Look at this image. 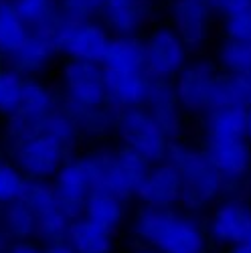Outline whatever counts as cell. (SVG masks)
<instances>
[{
	"label": "cell",
	"instance_id": "1",
	"mask_svg": "<svg viewBox=\"0 0 251 253\" xmlns=\"http://www.w3.org/2000/svg\"><path fill=\"white\" fill-rule=\"evenodd\" d=\"M134 231L158 253H203L207 245L201 225L170 209L146 207L136 219Z\"/></svg>",
	"mask_w": 251,
	"mask_h": 253
},
{
	"label": "cell",
	"instance_id": "2",
	"mask_svg": "<svg viewBox=\"0 0 251 253\" xmlns=\"http://www.w3.org/2000/svg\"><path fill=\"white\" fill-rule=\"evenodd\" d=\"M166 160H170L180 172V203L188 211H201L223 195L225 180L205 150L174 140L168 146Z\"/></svg>",
	"mask_w": 251,
	"mask_h": 253
},
{
	"label": "cell",
	"instance_id": "3",
	"mask_svg": "<svg viewBox=\"0 0 251 253\" xmlns=\"http://www.w3.org/2000/svg\"><path fill=\"white\" fill-rule=\"evenodd\" d=\"M116 132L126 148L134 150L150 164L166 158L170 140L144 105L120 110L116 118Z\"/></svg>",
	"mask_w": 251,
	"mask_h": 253
},
{
	"label": "cell",
	"instance_id": "4",
	"mask_svg": "<svg viewBox=\"0 0 251 253\" xmlns=\"http://www.w3.org/2000/svg\"><path fill=\"white\" fill-rule=\"evenodd\" d=\"M112 33L97 20H67L61 18L55 29V45L61 55L77 61L101 63L110 45Z\"/></svg>",
	"mask_w": 251,
	"mask_h": 253
},
{
	"label": "cell",
	"instance_id": "5",
	"mask_svg": "<svg viewBox=\"0 0 251 253\" xmlns=\"http://www.w3.org/2000/svg\"><path fill=\"white\" fill-rule=\"evenodd\" d=\"M205 152L225 180V188H239L251 174V144L241 134L205 136Z\"/></svg>",
	"mask_w": 251,
	"mask_h": 253
},
{
	"label": "cell",
	"instance_id": "6",
	"mask_svg": "<svg viewBox=\"0 0 251 253\" xmlns=\"http://www.w3.org/2000/svg\"><path fill=\"white\" fill-rule=\"evenodd\" d=\"M69 154L59 140L43 132L12 146L14 164L27 178H53Z\"/></svg>",
	"mask_w": 251,
	"mask_h": 253
},
{
	"label": "cell",
	"instance_id": "7",
	"mask_svg": "<svg viewBox=\"0 0 251 253\" xmlns=\"http://www.w3.org/2000/svg\"><path fill=\"white\" fill-rule=\"evenodd\" d=\"M146 73L152 79H174L188 63V47L172 27H158L144 39Z\"/></svg>",
	"mask_w": 251,
	"mask_h": 253
},
{
	"label": "cell",
	"instance_id": "8",
	"mask_svg": "<svg viewBox=\"0 0 251 253\" xmlns=\"http://www.w3.org/2000/svg\"><path fill=\"white\" fill-rule=\"evenodd\" d=\"M61 81H63V91H65L63 101L85 105V108H95V105L108 103L106 71H103L101 63L69 59L65 67H63Z\"/></svg>",
	"mask_w": 251,
	"mask_h": 253
},
{
	"label": "cell",
	"instance_id": "9",
	"mask_svg": "<svg viewBox=\"0 0 251 253\" xmlns=\"http://www.w3.org/2000/svg\"><path fill=\"white\" fill-rule=\"evenodd\" d=\"M217 77H219V69L211 61L207 59L188 61L172 79L180 108L191 114H205L211 108Z\"/></svg>",
	"mask_w": 251,
	"mask_h": 253
},
{
	"label": "cell",
	"instance_id": "10",
	"mask_svg": "<svg viewBox=\"0 0 251 253\" xmlns=\"http://www.w3.org/2000/svg\"><path fill=\"white\" fill-rule=\"evenodd\" d=\"M170 27L180 35L188 51H201L209 41L211 20L217 14L213 0H170Z\"/></svg>",
	"mask_w": 251,
	"mask_h": 253
},
{
	"label": "cell",
	"instance_id": "11",
	"mask_svg": "<svg viewBox=\"0 0 251 253\" xmlns=\"http://www.w3.org/2000/svg\"><path fill=\"white\" fill-rule=\"evenodd\" d=\"M53 178H55L53 186H55L57 209L69 221L83 217L85 201L91 193V184L81 158H73V160L67 158Z\"/></svg>",
	"mask_w": 251,
	"mask_h": 253
},
{
	"label": "cell",
	"instance_id": "12",
	"mask_svg": "<svg viewBox=\"0 0 251 253\" xmlns=\"http://www.w3.org/2000/svg\"><path fill=\"white\" fill-rule=\"evenodd\" d=\"M180 172L170 160H160L150 164V170L142 180L136 197L146 207H158V209H170L180 203Z\"/></svg>",
	"mask_w": 251,
	"mask_h": 253
},
{
	"label": "cell",
	"instance_id": "13",
	"mask_svg": "<svg viewBox=\"0 0 251 253\" xmlns=\"http://www.w3.org/2000/svg\"><path fill=\"white\" fill-rule=\"evenodd\" d=\"M144 108L150 112L156 124L162 128L170 142L178 140L182 134V108L178 103L176 91L170 79H152L150 77V89L146 97Z\"/></svg>",
	"mask_w": 251,
	"mask_h": 253
},
{
	"label": "cell",
	"instance_id": "14",
	"mask_svg": "<svg viewBox=\"0 0 251 253\" xmlns=\"http://www.w3.org/2000/svg\"><path fill=\"white\" fill-rule=\"evenodd\" d=\"M251 233V205L241 197H229L211 219V235L217 243L237 245Z\"/></svg>",
	"mask_w": 251,
	"mask_h": 253
},
{
	"label": "cell",
	"instance_id": "15",
	"mask_svg": "<svg viewBox=\"0 0 251 253\" xmlns=\"http://www.w3.org/2000/svg\"><path fill=\"white\" fill-rule=\"evenodd\" d=\"M106 71V97L114 110L138 108L146 103L150 89V75L146 71Z\"/></svg>",
	"mask_w": 251,
	"mask_h": 253
},
{
	"label": "cell",
	"instance_id": "16",
	"mask_svg": "<svg viewBox=\"0 0 251 253\" xmlns=\"http://www.w3.org/2000/svg\"><path fill=\"white\" fill-rule=\"evenodd\" d=\"M57 53L55 31H31L23 47L10 57L8 63L25 77H33L45 71Z\"/></svg>",
	"mask_w": 251,
	"mask_h": 253
},
{
	"label": "cell",
	"instance_id": "17",
	"mask_svg": "<svg viewBox=\"0 0 251 253\" xmlns=\"http://www.w3.org/2000/svg\"><path fill=\"white\" fill-rule=\"evenodd\" d=\"M152 0H103L101 20L112 35H138L150 18Z\"/></svg>",
	"mask_w": 251,
	"mask_h": 253
},
{
	"label": "cell",
	"instance_id": "18",
	"mask_svg": "<svg viewBox=\"0 0 251 253\" xmlns=\"http://www.w3.org/2000/svg\"><path fill=\"white\" fill-rule=\"evenodd\" d=\"M101 65L112 71H146L144 41L138 35H112Z\"/></svg>",
	"mask_w": 251,
	"mask_h": 253
},
{
	"label": "cell",
	"instance_id": "19",
	"mask_svg": "<svg viewBox=\"0 0 251 253\" xmlns=\"http://www.w3.org/2000/svg\"><path fill=\"white\" fill-rule=\"evenodd\" d=\"M65 110L73 124L77 126L79 136H87V138H101L116 130V118L118 110H114L110 103L106 105H95V108H85V105H75L69 101H63L61 105Z\"/></svg>",
	"mask_w": 251,
	"mask_h": 253
},
{
	"label": "cell",
	"instance_id": "20",
	"mask_svg": "<svg viewBox=\"0 0 251 253\" xmlns=\"http://www.w3.org/2000/svg\"><path fill=\"white\" fill-rule=\"evenodd\" d=\"M67 243L75 253H110L114 247L112 231L101 229L85 217L73 219L67 231Z\"/></svg>",
	"mask_w": 251,
	"mask_h": 253
},
{
	"label": "cell",
	"instance_id": "21",
	"mask_svg": "<svg viewBox=\"0 0 251 253\" xmlns=\"http://www.w3.org/2000/svg\"><path fill=\"white\" fill-rule=\"evenodd\" d=\"M81 162L89 176L91 191L112 193L120 197L118 178H116V150H108V148L93 150L85 156H81Z\"/></svg>",
	"mask_w": 251,
	"mask_h": 253
},
{
	"label": "cell",
	"instance_id": "22",
	"mask_svg": "<svg viewBox=\"0 0 251 253\" xmlns=\"http://www.w3.org/2000/svg\"><path fill=\"white\" fill-rule=\"evenodd\" d=\"M150 170V162L136 154L130 148H120L116 150V178H118V188H120V197L130 199L132 195L138 193V188L142 180L146 178Z\"/></svg>",
	"mask_w": 251,
	"mask_h": 253
},
{
	"label": "cell",
	"instance_id": "23",
	"mask_svg": "<svg viewBox=\"0 0 251 253\" xmlns=\"http://www.w3.org/2000/svg\"><path fill=\"white\" fill-rule=\"evenodd\" d=\"M31 31H55L61 23L59 0H10Z\"/></svg>",
	"mask_w": 251,
	"mask_h": 253
},
{
	"label": "cell",
	"instance_id": "24",
	"mask_svg": "<svg viewBox=\"0 0 251 253\" xmlns=\"http://www.w3.org/2000/svg\"><path fill=\"white\" fill-rule=\"evenodd\" d=\"M31 29L23 23L10 0H0V59L10 57L23 47Z\"/></svg>",
	"mask_w": 251,
	"mask_h": 253
},
{
	"label": "cell",
	"instance_id": "25",
	"mask_svg": "<svg viewBox=\"0 0 251 253\" xmlns=\"http://www.w3.org/2000/svg\"><path fill=\"white\" fill-rule=\"evenodd\" d=\"M83 217L89 219L91 223L99 225L106 231H114L120 227L124 219V207L122 199L112 195V193H101V191H91L87 201H85V211Z\"/></svg>",
	"mask_w": 251,
	"mask_h": 253
},
{
	"label": "cell",
	"instance_id": "26",
	"mask_svg": "<svg viewBox=\"0 0 251 253\" xmlns=\"http://www.w3.org/2000/svg\"><path fill=\"white\" fill-rule=\"evenodd\" d=\"M57 97L55 93L41 83L35 77H27L25 85H23V95H20V105H18V114H23L27 118L43 122L53 110H57Z\"/></svg>",
	"mask_w": 251,
	"mask_h": 253
},
{
	"label": "cell",
	"instance_id": "27",
	"mask_svg": "<svg viewBox=\"0 0 251 253\" xmlns=\"http://www.w3.org/2000/svg\"><path fill=\"white\" fill-rule=\"evenodd\" d=\"M217 105H237V108H249L251 105V79L247 75L223 73L215 81L211 108Z\"/></svg>",
	"mask_w": 251,
	"mask_h": 253
},
{
	"label": "cell",
	"instance_id": "28",
	"mask_svg": "<svg viewBox=\"0 0 251 253\" xmlns=\"http://www.w3.org/2000/svg\"><path fill=\"white\" fill-rule=\"evenodd\" d=\"M0 223L6 229V233L10 239H29L35 235L37 229V215L33 211L20 201H12L6 203L2 209V215H0Z\"/></svg>",
	"mask_w": 251,
	"mask_h": 253
},
{
	"label": "cell",
	"instance_id": "29",
	"mask_svg": "<svg viewBox=\"0 0 251 253\" xmlns=\"http://www.w3.org/2000/svg\"><path fill=\"white\" fill-rule=\"evenodd\" d=\"M217 63L223 73L245 75L251 69V43L227 37L217 51Z\"/></svg>",
	"mask_w": 251,
	"mask_h": 253
},
{
	"label": "cell",
	"instance_id": "30",
	"mask_svg": "<svg viewBox=\"0 0 251 253\" xmlns=\"http://www.w3.org/2000/svg\"><path fill=\"white\" fill-rule=\"evenodd\" d=\"M18 199L23 201L37 217L57 209L55 186H53V182H49L45 178H27L23 193H20Z\"/></svg>",
	"mask_w": 251,
	"mask_h": 253
},
{
	"label": "cell",
	"instance_id": "31",
	"mask_svg": "<svg viewBox=\"0 0 251 253\" xmlns=\"http://www.w3.org/2000/svg\"><path fill=\"white\" fill-rule=\"evenodd\" d=\"M25 79L27 77L18 73L14 67L0 69V116L8 118L18 110Z\"/></svg>",
	"mask_w": 251,
	"mask_h": 253
},
{
	"label": "cell",
	"instance_id": "32",
	"mask_svg": "<svg viewBox=\"0 0 251 253\" xmlns=\"http://www.w3.org/2000/svg\"><path fill=\"white\" fill-rule=\"evenodd\" d=\"M43 134H49L53 136L55 140H59L65 148L71 152L77 144V138H79V132H77V126L73 124L71 116L65 112L59 105L57 110H53L45 122H43Z\"/></svg>",
	"mask_w": 251,
	"mask_h": 253
},
{
	"label": "cell",
	"instance_id": "33",
	"mask_svg": "<svg viewBox=\"0 0 251 253\" xmlns=\"http://www.w3.org/2000/svg\"><path fill=\"white\" fill-rule=\"evenodd\" d=\"M69 225H71V221L63 215L59 209H53V211H49V213L37 217L35 237H39L45 245L67 241Z\"/></svg>",
	"mask_w": 251,
	"mask_h": 253
},
{
	"label": "cell",
	"instance_id": "34",
	"mask_svg": "<svg viewBox=\"0 0 251 253\" xmlns=\"http://www.w3.org/2000/svg\"><path fill=\"white\" fill-rule=\"evenodd\" d=\"M27 176L18 170V166L0 162V205L12 203L23 193Z\"/></svg>",
	"mask_w": 251,
	"mask_h": 253
},
{
	"label": "cell",
	"instance_id": "35",
	"mask_svg": "<svg viewBox=\"0 0 251 253\" xmlns=\"http://www.w3.org/2000/svg\"><path fill=\"white\" fill-rule=\"evenodd\" d=\"M61 16L67 20H97L103 10V0H59Z\"/></svg>",
	"mask_w": 251,
	"mask_h": 253
},
{
	"label": "cell",
	"instance_id": "36",
	"mask_svg": "<svg viewBox=\"0 0 251 253\" xmlns=\"http://www.w3.org/2000/svg\"><path fill=\"white\" fill-rule=\"evenodd\" d=\"M223 31H225V37L229 39L251 43V4H247L245 8L233 14L223 16Z\"/></svg>",
	"mask_w": 251,
	"mask_h": 253
},
{
	"label": "cell",
	"instance_id": "37",
	"mask_svg": "<svg viewBox=\"0 0 251 253\" xmlns=\"http://www.w3.org/2000/svg\"><path fill=\"white\" fill-rule=\"evenodd\" d=\"M247 4H251V0H213V8L219 16L233 14L241 8H245Z\"/></svg>",
	"mask_w": 251,
	"mask_h": 253
},
{
	"label": "cell",
	"instance_id": "38",
	"mask_svg": "<svg viewBox=\"0 0 251 253\" xmlns=\"http://www.w3.org/2000/svg\"><path fill=\"white\" fill-rule=\"evenodd\" d=\"M6 253H43V251H41L39 247H35V245H31V243H27V241H18V243L10 245Z\"/></svg>",
	"mask_w": 251,
	"mask_h": 253
},
{
	"label": "cell",
	"instance_id": "39",
	"mask_svg": "<svg viewBox=\"0 0 251 253\" xmlns=\"http://www.w3.org/2000/svg\"><path fill=\"white\" fill-rule=\"evenodd\" d=\"M43 253H75V249L67 243V241H61V243H51L47 245V249Z\"/></svg>",
	"mask_w": 251,
	"mask_h": 253
},
{
	"label": "cell",
	"instance_id": "40",
	"mask_svg": "<svg viewBox=\"0 0 251 253\" xmlns=\"http://www.w3.org/2000/svg\"><path fill=\"white\" fill-rule=\"evenodd\" d=\"M245 138L251 144V105L245 108Z\"/></svg>",
	"mask_w": 251,
	"mask_h": 253
},
{
	"label": "cell",
	"instance_id": "41",
	"mask_svg": "<svg viewBox=\"0 0 251 253\" xmlns=\"http://www.w3.org/2000/svg\"><path fill=\"white\" fill-rule=\"evenodd\" d=\"M231 253H251V245H249L247 241H243V243H237V245H233Z\"/></svg>",
	"mask_w": 251,
	"mask_h": 253
},
{
	"label": "cell",
	"instance_id": "42",
	"mask_svg": "<svg viewBox=\"0 0 251 253\" xmlns=\"http://www.w3.org/2000/svg\"><path fill=\"white\" fill-rule=\"evenodd\" d=\"M138 253H158L156 249H142V251H138Z\"/></svg>",
	"mask_w": 251,
	"mask_h": 253
},
{
	"label": "cell",
	"instance_id": "43",
	"mask_svg": "<svg viewBox=\"0 0 251 253\" xmlns=\"http://www.w3.org/2000/svg\"><path fill=\"white\" fill-rule=\"evenodd\" d=\"M245 75H247V77H249V79H251V69H249V71H247V73H245Z\"/></svg>",
	"mask_w": 251,
	"mask_h": 253
},
{
	"label": "cell",
	"instance_id": "44",
	"mask_svg": "<svg viewBox=\"0 0 251 253\" xmlns=\"http://www.w3.org/2000/svg\"><path fill=\"white\" fill-rule=\"evenodd\" d=\"M247 243H249V245H251V233H249V237H247Z\"/></svg>",
	"mask_w": 251,
	"mask_h": 253
},
{
	"label": "cell",
	"instance_id": "45",
	"mask_svg": "<svg viewBox=\"0 0 251 253\" xmlns=\"http://www.w3.org/2000/svg\"><path fill=\"white\" fill-rule=\"evenodd\" d=\"M0 253H6V251H0Z\"/></svg>",
	"mask_w": 251,
	"mask_h": 253
}]
</instances>
